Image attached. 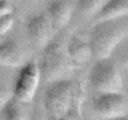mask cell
Listing matches in <instances>:
<instances>
[{
  "label": "cell",
  "instance_id": "5",
  "mask_svg": "<svg viewBox=\"0 0 128 120\" xmlns=\"http://www.w3.org/2000/svg\"><path fill=\"white\" fill-rule=\"evenodd\" d=\"M40 81L42 80H40L38 61L32 60V61L25 63L24 65L20 66V70L15 79L13 88V96L22 104L30 103L35 96Z\"/></svg>",
  "mask_w": 128,
  "mask_h": 120
},
{
  "label": "cell",
  "instance_id": "9",
  "mask_svg": "<svg viewBox=\"0 0 128 120\" xmlns=\"http://www.w3.org/2000/svg\"><path fill=\"white\" fill-rule=\"evenodd\" d=\"M24 64L25 53L16 40L8 39L0 43V65L20 68Z\"/></svg>",
  "mask_w": 128,
  "mask_h": 120
},
{
  "label": "cell",
  "instance_id": "3",
  "mask_svg": "<svg viewBox=\"0 0 128 120\" xmlns=\"http://www.w3.org/2000/svg\"><path fill=\"white\" fill-rule=\"evenodd\" d=\"M128 36V23L116 20L98 21L89 33V45L93 58L106 59L109 58L114 48Z\"/></svg>",
  "mask_w": 128,
  "mask_h": 120
},
{
  "label": "cell",
  "instance_id": "1",
  "mask_svg": "<svg viewBox=\"0 0 128 120\" xmlns=\"http://www.w3.org/2000/svg\"><path fill=\"white\" fill-rule=\"evenodd\" d=\"M79 85L69 79L55 80L48 84L44 94V106L54 120H68L79 109Z\"/></svg>",
  "mask_w": 128,
  "mask_h": 120
},
{
  "label": "cell",
  "instance_id": "14",
  "mask_svg": "<svg viewBox=\"0 0 128 120\" xmlns=\"http://www.w3.org/2000/svg\"><path fill=\"white\" fill-rule=\"evenodd\" d=\"M14 21H15V18H14L13 13H8L0 18V35L6 34L13 28Z\"/></svg>",
  "mask_w": 128,
  "mask_h": 120
},
{
  "label": "cell",
  "instance_id": "2",
  "mask_svg": "<svg viewBox=\"0 0 128 120\" xmlns=\"http://www.w3.org/2000/svg\"><path fill=\"white\" fill-rule=\"evenodd\" d=\"M38 66L40 80L48 84L55 80L69 79L76 68L67 53V46L60 40H50L44 46Z\"/></svg>",
  "mask_w": 128,
  "mask_h": 120
},
{
  "label": "cell",
  "instance_id": "4",
  "mask_svg": "<svg viewBox=\"0 0 128 120\" xmlns=\"http://www.w3.org/2000/svg\"><path fill=\"white\" fill-rule=\"evenodd\" d=\"M88 80L97 93H122L123 90L122 75L109 58L97 59L89 70Z\"/></svg>",
  "mask_w": 128,
  "mask_h": 120
},
{
  "label": "cell",
  "instance_id": "18",
  "mask_svg": "<svg viewBox=\"0 0 128 120\" xmlns=\"http://www.w3.org/2000/svg\"><path fill=\"white\" fill-rule=\"evenodd\" d=\"M73 1H77V0H73Z\"/></svg>",
  "mask_w": 128,
  "mask_h": 120
},
{
  "label": "cell",
  "instance_id": "13",
  "mask_svg": "<svg viewBox=\"0 0 128 120\" xmlns=\"http://www.w3.org/2000/svg\"><path fill=\"white\" fill-rule=\"evenodd\" d=\"M106 1L107 0H77V8L82 14L87 16H96Z\"/></svg>",
  "mask_w": 128,
  "mask_h": 120
},
{
  "label": "cell",
  "instance_id": "17",
  "mask_svg": "<svg viewBox=\"0 0 128 120\" xmlns=\"http://www.w3.org/2000/svg\"><path fill=\"white\" fill-rule=\"evenodd\" d=\"M112 120H128V115H124V116H119V118H116V119H112Z\"/></svg>",
  "mask_w": 128,
  "mask_h": 120
},
{
  "label": "cell",
  "instance_id": "12",
  "mask_svg": "<svg viewBox=\"0 0 128 120\" xmlns=\"http://www.w3.org/2000/svg\"><path fill=\"white\" fill-rule=\"evenodd\" d=\"M0 120H28L22 103L12 96L0 109Z\"/></svg>",
  "mask_w": 128,
  "mask_h": 120
},
{
  "label": "cell",
  "instance_id": "16",
  "mask_svg": "<svg viewBox=\"0 0 128 120\" xmlns=\"http://www.w3.org/2000/svg\"><path fill=\"white\" fill-rule=\"evenodd\" d=\"M8 13H13V5L8 0H0V18Z\"/></svg>",
  "mask_w": 128,
  "mask_h": 120
},
{
  "label": "cell",
  "instance_id": "10",
  "mask_svg": "<svg viewBox=\"0 0 128 120\" xmlns=\"http://www.w3.org/2000/svg\"><path fill=\"white\" fill-rule=\"evenodd\" d=\"M67 53L74 65L86 64L90 60V58H93L89 43L79 36H73L69 39L67 44Z\"/></svg>",
  "mask_w": 128,
  "mask_h": 120
},
{
  "label": "cell",
  "instance_id": "7",
  "mask_svg": "<svg viewBox=\"0 0 128 120\" xmlns=\"http://www.w3.org/2000/svg\"><path fill=\"white\" fill-rule=\"evenodd\" d=\"M53 25L46 16V14H39L30 18L26 23V31L32 41L39 46L44 48L53 36Z\"/></svg>",
  "mask_w": 128,
  "mask_h": 120
},
{
  "label": "cell",
  "instance_id": "8",
  "mask_svg": "<svg viewBox=\"0 0 128 120\" xmlns=\"http://www.w3.org/2000/svg\"><path fill=\"white\" fill-rule=\"evenodd\" d=\"M73 0H53L46 6V16L54 29L64 28L72 19L74 11Z\"/></svg>",
  "mask_w": 128,
  "mask_h": 120
},
{
  "label": "cell",
  "instance_id": "11",
  "mask_svg": "<svg viewBox=\"0 0 128 120\" xmlns=\"http://www.w3.org/2000/svg\"><path fill=\"white\" fill-rule=\"evenodd\" d=\"M128 16V0H107L96 14L97 21L116 20Z\"/></svg>",
  "mask_w": 128,
  "mask_h": 120
},
{
  "label": "cell",
  "instance_id": "15",
  "mask_svg": "<svg viewBox=\"0 0 128 120\" xmlns=\"http://www.w3.org/2000/svg\"><path fill=\"white\" fill-rule=\"evenodd\" d=\"M13 96V93H10L9 88L4 84L0 83V109L3 108V105Z\"/></svg>",
  "mask_w": 128,
  "mask_h": 120
},
{
  "label": "cell",
  "instance_id": "6",
  "mask_svg": "<svg viewBox=\"0 0 128 120\" xmlns=\"http://www.w3.org/2000/svg\"><path fill=\"white\" fill-rule=\"evenodd\" d=\"M92 105L94 113L107 120L128 114V99L123 93H98Z\"/></svg>",
  "mask_w": 128,
  "mask_h": 120
}]
</instances>
